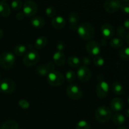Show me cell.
Listing matches in <instances>:
<instances>
[{"label":"cell","instance_id":"cell-8","mask_svg":"<svg viewBox=\"0 0 129 129\" xmlns=\"http://www.w3.org/2000/svg\"><path fill=\"white\" fill-rule=\"evenodd\" d=\"M16 89V84L12 79L6 78L0 83V90L3 93L9 94L14 92Z\"/></svg>","mask_w":129,"mask_h":129},{"label":"cell","instance_id":"cell-32","mask_svg":"<svg viewBox=\"0 0 129 129\" xmlns=\"http://www.w3.org/2000/svg\"><path fill=\"white\" fill-rule=\"evenodd\" d=\"M23 6V3L21 0H13L11 3V7L13 10L17 11L20 10Z\"/></svg>","mask_w":129,"mask_h":129},{"label":"cell","instance_id":"cell-14","mask_svg":"<svg viewBox=\"0 0 129 129\" xmlns=\"http://www.w3.org/2000/svg\"><path fill=\"white\" fill-rule=\"evenodd\" d=\"M101 34L104 39H110L115 34V28L111 24L105 23L101 26Z\"/></svg>","mask_w":129,"mask_h":129},{"label":"cell","instance_id":"cell-30","mask_svg":"<svg viewBox=\"0 0 129 129\" xmlns=\"http://www.w3.org/2000/svg\"><path fill=\"white\" fill-rule=\"evenodd\" d=\"M127 34H128L127 30L123 26H119L117 28V35H118V38H120V39H124V38L125 39Z\"/></svg>","mask_w":129,"mask_h":129},{"label":"cell","instance_id":"cell-1","mask_svg":"<svg viewBox=\"0 0 129 129\" xmlns=\"http://www.w3.org/2000/svg\"><path fill=\"white\" fill-rule=\"evenodd\" d=\"M77 32L79 36L84 40H90L95 34L93 25L88 22H84L78 26Z\"/></svg>","mask_w":129,"mask_h":129},{"label":"cell","instance_id":"cell-7","mask_svg":"<svg viewBox=\"0 0 129 129\" xmlns=\"http://www.w3.org/2000/svg\"><path fill=\"white\" fill-rule=\"evenodd\" d=\"M38 10L37 5L32 0H27L24 3L23 13L27 17H32L37 13Z\"/></svg>","mask_w":129,"mask_h":129},{"label":"cell","instance_id":"cell-45","mask_svg":"<svg viewBox=\"0 0 129 129\" xmlns=\"http://www.w3.org/2000/svg\"><path fill=\"white\" fill-rule=\"evenodd\" d=\"M127 101H128V104H129V95H128V98H127Z\"/></svg>","mask_w":129,"mask_h":129},{"label":"cell","instance_id":"cell-41","mask_svg":"<svg viewBox=\"0 0 129 129\" xmlns=\"http://www.w3.org/2000/svg\"><path fill=\"white\" fill-rule=\"evenodd\" d=\"M3 31L2 29L0 28V39L3 37Z\"/></svg>","mask_w":129,"mask_h":129},{"label":"cell","instance_id":"cell-46","mask_svg":"<svg viewBox=\"0 0 129 129\" xmlns=\"http://www.w3.org/2000/svg\"><path fill=\"white\" fill-rule=\"evenodd\" d=\"M7 1V0H2V1H5H5Z\"/></svg>","mask_w":129,"mask_h":129},{"label":"cell","instance_id":"cell-33","mask_svg":"<svg viewBox=\"0 0 129 129\" xmlns=\"http://www.w3.org/2000/svg\"><path fill=\"white\" fill-rule=\"evenodd\" d=\"M45 14L49 18L54 17L56 14V10L54 6H49L45 9Z\"/></svg>","mask_w":129,"mask_h":129},{"label":"cell","instance_id":"cell-21","mask_svg":"<svg viewBox=\"0 0 129 129\" xmlns=\"http://www.w3.org/2000/svg\"><path fill=\"white\" fill-rule=\"evenodd\" d=\"M47 44V39L45 36H40L36 39L34 44V46L38 50L43 49L45 47Z\"/></svg>","mask_w":129,"mask_h":129},{"label":"cell","instance_id":"cell-18","mask_svg":"<svg viewBox=\"0 0 129 129\" xmlns=\"http://www.w3.org/2000/svg\"><path fill=\"white\" fill-rule=\"evenodd\" d=\"M53 60L54 63L59 66L64 65L66 62L65 54L62 51L57 50L53 55Z\"/></svg>","mask_w":129,"mask_h":129},{"label":"cell","instance_id":"cell-42","mask_svg":"<svg viewBox=\"0 0 129 129\" xmlns=\"http://www.w3.org/2000/svg\"><path fill=\"white\" fill-rule=\"evenodd\" d=\"M125 115L129 118V108L125 111Z\"/></svg>","mask_w":129,"mask_h":129},{"label":"cell","instance_id":"cell-31","mask_svg":"<svg viewBox=\"0 0 129 129\" xmlns=\"http://www.w3.org/2000/svg\"><path fill=\"white\" fill-rule=\"evenodd\" d=\"M76 75L75 72L73 71V70H69L66 73L65 79L69 83H71L76 79Z\"/></svg>","mask_w":129,"mask_h":129},{"label":"cell","instance_id":"cell-25","mask_svg":"<svg viewBox=\"0 0 129 129\" xmlns=\"http://www.w3.org/2000/svg\"><path fill=\"white\" fill-rule=\"evenodd\" d=\"M26 52H27V48L25 45H23V44L16 45L14 49V53L17 56H22V55H25Z\"/></svg>","mask_w":129,"mask_h":129},{"label":"cell","instance_id":"cell-17","mask_svg":"<svg viewBox=\"0 0 129 129\" xmlns=\"http://www.w3.org/2000/svg\"><path fill=\"white\" fill-rule=\"evenodd\" d=\"M51 24L54 28L60 30L66 26V20L62 16H57L53 18L51 21Z\"/></svg>","mask_w":129,"mask_h":129},{"label":"cell","instance_id":"cell-22","mask_svg":"<svg viewBox=\"0 0 129 129\" xmlns=\"http://www.w3.org/2000/svg\"><path fill=\"white\" fill-rule=\"evenodd\" d=\"M112 121L115 125L120 126L124 124L125 122V117L121 113H116L112 117Z\"/></svg>","mask_w":129,"mask_h":129},{"label":"cell","instance_id":"cell-47","mask_svg":"<svg viewBox=\"0 0 129 129\" xmlns=\"http://www.w3.org/2000/svg\"><path fill=\"white\" fill-rule=\"evenodd\" d=\"M0 79H1V74H0Z\"/></svg>","mask_w":129,"mask_h":129},{"label":"cell","instance_id":"cell-28","mask_svg":"<svg viewBox=\"0 0 129 129\" xmlns=\"http://www.w3.org/2000/svg\"><path fill=\"white\" fill-rule=\"evenodd\" d=\"M123 42L122 39H120L118 37L113 38V39H111L110 42V45L112 47L114 48V49H119L123 46Z\"/></svg>","mask_w":129,"mask_h":129},{"label":"cell","instance_id":"cell-16","mask_svg":"<svg viewBox=\"0 0 129 129\" xmlns=\"http://www.w3.org/2000/svg\"><path fill=\"white\" fill-rule=\"evenodd\" d=\"M124 107L123 100L120 98H114L110 102V108L113 112H118L123 110Z\"/></svg>","mask_w":129,"mask_h":129},{"label":"cell","instance_id":"cell-19","mask_svg":"<svg viewBox=\"0 0 129 129\" xmlns=\"http://www.w3.org/2000/svg\"><path fill=\"white\" fill-rule=\"evenodd\" d=\"M30 23L35 28H41L45 25V20L41 16H34L30 20Z\"/></svg>","mask_w":129,"mask_h":129},{"label":"cell","instance_id":"cell-6","mask_svg":"<svg viewBox=\"0 0 129 129\" xmlns=\"http://www.w3.org/2000/svg\"><path fill=\"white\" fill-rule=\"evenodd\" d=\"M66 94L68 97L73 100H78L83 96V91L76 84H72L68 86L66 89Z\"/></svg>","mask_w":129,"mask_h":129},{"label":"cell","instance_id":"cell-29","mask_svg":"<svg viewBox=\"0 0 129 129\" xmlns=\"http://www.w3.org/2000/svg\"><path fill=\"white\" fill-rule=\"evenodd\" d=\"M76 129H91V125L87 121L82 120L79 121L76 125Z\"/></svg>","mask_w":129,"mask_h":129},{"label":"cell","instance_id":"cell-13","mask_svg":"<svg viewBox=\"0 0 129 129\" xmlns=\"http://www.w3.org/2000/svg\"><path fill=\"white\" fill-rule=\"evenodd\" d=\"M121 5L120 0H107L104 4V8L108 13H113L120 8Z\"/></svg>","mask_w":129,"mask_h":129},{"label":"cell","instance_id":"cell-23","mask_svg":"<svg viewBox=\"0 0 129 129\" xmlns=\"http://www.w3.org/2000/svg\"><path fill=\"white\" fill-rule=\"evenodd\" d=\"M112 90L117 95H120L123 93V86L119 82H114L112 85Z\"/></svg>","mask_w":129,"mask_h":129},{"label":"cell","instance_id":"cell-4","mask_svg":"<svg viewBox=\"0 0 129 129\" xmlns=\"http://www.w3.org/2000/svg\"><path fill=\"white\" fill-rule=\"evenodd\" d=\"M15 62V56L13 53L5 52L0 55V66L3 69H10Z\"/></svg>","mask_w":129,"mask_h":129},{"label":"cell","instance_id":"cell-39","mask_svg":"<svg viewBox=\"0 0 129 129\" xmlns=\"http://www.w3.org/2000/svg\"><path fill=\"white\" fill-rule=\"evenodd\" d=\"M57 50H59V51H62V50L64 49V45L60 42L59 44H58L57 46Z\"/></svg>","mask_w":129,"mask_h":129},{"label":"cell","instance_id":"cell-44","mask_svg":"<svg viewBox=\"0 0 129 129\" xmlns=\"http://www.w3.org/2000/svg\"><path fill=\"white\" fill-rule=\"evenodd\" d=\"M122 1H123V2H128L129 0H122Z\"/></svg>","mask_w":129,"mask_h":129},{"label":"cell","instance_id":"cell-11","mask_svg":"<svg viewBox=\"0 0 129 129\" xmlns=\"http://www.w3.org/2000/svg\"><path fill=\"white\" fill-rule=\"evenodd\" d=\"M109 91V85L108 83L105 81H102L97 84L96 87V93L98 98H104L108 94Z\"/></svg>","mask_w":129,"mask_h":129},{"label":"cell","instance_id":"cell-12","mask_svg":"<svg viewBox=\"0 0 129 129\" xmlns=\"http://www.w3.org/2000/svg\"><path fill=\"white\" fill-rule=\"evenodd\" d=\"M55 66L54 63L52 62H49L46 64H40L37 67L35 71L39 75L41 76H47L49 73L54 70Z\"/></svg>","mask_w":129,"mask_h":129},{"label":"cell","instance_id":"cell-9","mask_svg":"<svg viewBox=\"0 0 129 129\" xmlns=\"http://www.w3.org/2000/svg\"><path fill=\"white\" fill-rule=\"evenodd\" d=\"M86 50L88 54L94 56H98L101 52L100 45L97 42L90 40L86 43L85 45Z\"/></svg>","mask_w":129,"mask_h":129},{"label":"cell","instance_id":"cell-26","mask_svg":"<svg viewBox=\"0 0 129 129\" xmlns=\"http://www.w3.org/2000/svg\"><path fill=\"white\" fill-rule=\"evenodd\" d=\"M118 55L121 59L125 61L129 60V47H124L120 49Z\"/></svg>","mask_w":129,"mask_h":129},{"label":"cell","instance_id":"cell-3","mask_svg":"<svg viewBox=\"0 0 129 129\" xmlns=\"http://www.w3.org/2000/svg\"><path fill=\"white\" fill-rule=\"evenodd\" d=\"M47 81L52 86H60L65 81V77L62 73L54 70L47 75Z\"/></svg>","mask_w":129,"mask_h":129},{"label":"cell","instance_id":"cell-38","mask_svg":"<svg viewBox=\"0 0 129 129\" xmlns=\"http://www.w3.org/2000/svg\"><path fill=\"white\" fill-rule=\"evenodd\" d=\"M123 26L127 31H129V18L125 20V21L123 22Z\"/></svg>","mask_w":129,"mask_h":129},{"label":"cell","instance_id":"cell-43","mask_svg":"<svg viewBox=\"0 0 129 129\" xmlns=\"http://www.w3.org/2000/svg\"><path fill=\"white\" fill-rule=\"evenodd\" d=\"M118 129H128V128L125 127H119Z\"/></svg>","mask_w":129,"mask_h":129},{"label":"cell","instance_id":"cell-20","mask_svg":"<svg viewBox=\"0 0 129 129\" xmlns=\"http://www.w3.org/2000/svg\"><path fill=\"white\" fill-rule=\"evenodd\" d=\"M11 14V8L10 6L5 1H0V16L8 17Z\"/></svg>","mask_w":129,"mask_h":129},{"label":"cell","instance_id":"cell-27","mask_svg":"<svg viewBox=\"0 0 129 129\" xmlns=\"http://www.w3.org/2000/svg\"><path fill=\"white\" fill-rule=\"evenodd\" d=\"M1 129H19V125L14 120H8L3 124Z\"/></svg>","mask_w":129,"mask_h":129},{"label":"cell","instance_id":"cell-34","mask_svg":"<svg viewBox=\"0 0 129 129\" xmlns=\"http://www.w3.org/2000/svg\"><path fill=\"white\" fill-rule=\"evenodd\" d=\"M93 63L96 67H102L105 64V59L102 57L98 55L94 57L93 60Z\"/></svg>","mask_w":129,"mask_h":129},{"label":"cell","instance_id":"cell-24","mask_svg":"<svg viewBox=\"0 0 129 129\" xmlns=\"http://www.w3.org/2000/svg\"><path fill=\"white\" fill-rule=\"evenodd\" d=\"M68 64L71 68H78V67L81 64V60L77 56L72 55V56H70L68 58Z\"/></svg>","mask_w":129,"mask_h":129},{"label":"cell","instance_id":"cell-35","mask_svg":"<svg viewBox=\"0 0 129 129\" xmlns=\"http://www.w3.org/2000/svg\"><path fill=\"white\" fill-rule=\"evenodd\" d=\"M18 105L22 109H28L30 107V103L26 100H20L18 101Z\"/></svg>","mask_w":129,"mask_h":129},{"label":"cell","instance_id":"cell-36","mask_svg":"<svg viewBox=\"0 0 129 129\" xmlns=\"http://www.w3.org/2000/svg\"><path fill=\"white\" fill-rule=\"evenodd\" d=\"M121 11L125 14H129V3H125L121 5L120 8Z\"/></svg>","mask_w":129,"mask_h":129},{"label":"cell","instance_id":"cell-15","mask_svg":"<svg viewBox=\"0 0 129 129\" xmlns=\"http://www.w3.org/2000/svg\"><path fill=\"white\" fill-rule=\"evenodd\" d=\"M69 23V28L71 30H77L79 22V16L76 13H71L68 16Z\"/></svg>","mask_w":129,"mask_h":129},{"label":"cell","instance_id":"cell-2","mask_svg":"<svg viewBox=\"0 0 129 129\" xmlns=\"http://www.w3.org/2000/svg\"><path fill=\"white\" fill-rule=\"evenodd\" d=\"M112 117L111 109L105 105L100 106L95 111V118L100 123L108 122Z\"/></svg>","mask_w":129,"mask_h":129},{"label":"cell","instance_id":"cell-40","mask_svg":"<svg viewBox=\"0 0 129 129\" xmlns=\"http://www.w3.org/2000/svg\"><path fill=\"white\" fill-rule=\"evenodd\" d=\"M125 40H126V42H127V44H128V45H129V32H128V34H127V35H126Z\"/></svg>","mask_w":129,"mask_h":129},{"label":"cell","instance_id":"cell-5","mask_svg":"<svg viewBox=\"0 0 129 129\" xmlns=\"http://www.w3.org/2000/svg\"><path fill=\"white\" fill-rule=\"evenodd\" d=\"M39 59L40 55L37 51L31 49L25 54L23 59V62L26 66L31 67L37 64Z\"/></svg>","mask_w":129,"mask_h":129},{"label":"cell","instance_id":"cell-10","mask_svg":"<svg viewBox=\"0 0 129 129\" xmlns=\"http://www.w3.org/2000/svg\"><path fill=\"white\" fill-rule=\"evenodd\" d=\"M91 75V72L90 69L85 65L79 67L77 71V76H78V79L82 82H87L90 80Z\"/></svg>","mask_w":129,"mask_h":129},{"label":"cell","instance_id":"cell-37","mask_svg":"<svg viewBox=\"0 0 129 129\" xmlns=\"http://www.w3.org/2000/svg\"><path fill=\"white\" fill-rule=\"evenodd\" d=\"M25 15H24V13L23 12H19L16 14V18L17 20H23V18H25Z\"/></svg>","mask_w":129,"mask_h":129}]
</instances>
